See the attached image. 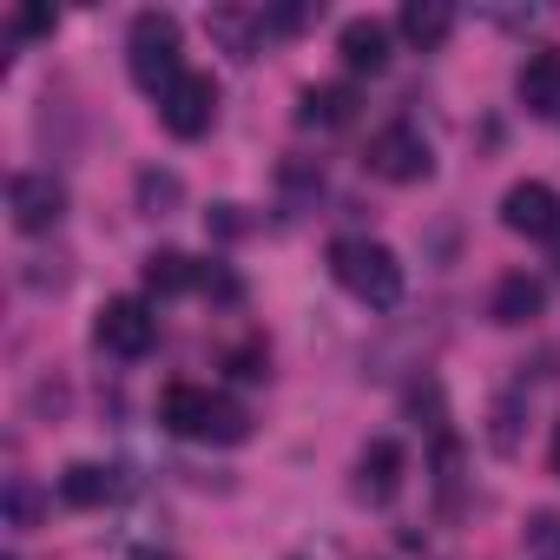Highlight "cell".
<instances>
[{"label": "cell", "mask_w": 560, "mask_h": 560, "mask_svg": "<svg viewBox=\"0 0 560 560\" xmlns=\"http://www.w3.org/2000/svg\"><path fill=\"white\" fill-rule=\"evenodd\" d=\"M330 277L370 311H396L402 304V257L376 237H337L330 244Z\"/></svg>", "instance_id": "cell-1"}, {"label": "cell", "mask_w": 560, "mask_h": 560, "mask_svg": "<svg viewBox=\"0 0 560 560\" xmlns=\"http://www.w3.org/2000/svg\"><path fill=\"white\" fill-rule=\"evenodd\" d=\"M159 422L185 442H244L250 435V416L231 402V396H211L198 383H172L159 396Z\"/></svg>", "instance_id": "cell-2"}, {"label": "cell", "mask_w": 560, "mask_h": 560, "mask_svg": "<svg viewBox=\"0 0 560 560\" xmlns=\"http://www.w3.org/2000/svg\"><path fill=\"white\" fill-rule=\"evenodd\" d=\"M126 67H132V80H139L145 93L165 100V93L185 80V27H178L172 14L145 8V14L132 21V34H126Z\"/></svg>", "instance_id": "cell-3"}, {"label": "cell", "mask_w": 560, "mask_h": 560, "mask_svg": "<svg viewBox=\"0 0 560 560\" xmlns=\"http://www.w3.org/2000/svg\"><path fill=\"white\" fill-rule=\"evenodd\" d=\"M93 343H100L106 357H119V363L152 357V343H159V317H152V304H145V298H113V304L100 311V324H93Z\"/></svg>", "instance_id": "cell-4"}, {"label": "cell", "mask_w": 560, "mask_h": 560, "mask_svg": "<svg viewBox=\"0 0 560 560\" xmlns=\"http://www.w3.org/2000/svg\"><path fill=\"white\" fill-rule=\"evenodd\" d=\"M363 165H370L376 178H389V185H422V178L435 172V152H429V139H422L416 126H383V132L370 139Z\"/></svg>", "instance_id": "cell-5"}, {"label": "cell", "mask_w": 560, "mask_h": 560, "mask_svg": "<svg viewBox=\"0 0 560 560\" xmlns=\"http://www.w3.org/2000/svg\"><path fill=\"white\" fill-rule=\"evenodd\" d=\"M159 119L172 139H205L211 119H218V80L211 73H185L165 100H159Z\"/></svg>", "instance_id": "cell-6"}, {"label": "cell", "mask_w": 560, "mask_h": 560, "mask_svg": "<svg viewBox=\"0 0 560 560\" xmlns=\"http://www.w3.org/2000/svg\"><path fill=\"white\" fill-rule=\"evenodd\" d=\"M8 211H14L21 231H54V224L67 218V185H60L54 172H14Z\"/></svg>", "instance_id": "cell-7"}, {"label": "cell", "mask_w": 560, "mask_h": 560, "mask_svg": "<svg viewBox=\"0 0 560 560\" xmlns=\"http://www.w3.org/2000/svg\"><path fill=\"white\" fill-rule=\"evenodd\" d=\"M501 224H508L514 237H553V231H560V198H553V185H540V178L508 185V198H501Z\"/></svg>", "instance_id": "cell-8"}, {"label": "cell", "mask_w": 560, "mask_h": 560, "mask_svg": "<svg viewBox=\"0 0 560 560\" xmlns=\"http://www.w3.org/2000/svg\"><path fill=\"white\" fill-rule=\"evenodd\" d=\"M402 475H409V455L396 448V442H370L363 448V462H357V494L363 501H396L402 494Z\"/></svg>", "instance_id": "cell-9"}, {"label": "cell", "mask_w": 560, "mask_h": 560, "mask_svg": "<svg viewBox=\"0 0 560 560\" xmlns=\"http://www.w3.org/2000/svg\"><path fill=\"white\" fill-rule=\"evenodd\" d=\"M514 93H521V106L527 113H560V54L553 47H534L527 60H521V80H514Z\"/></svg>", "instance_id": "cell-10"}, {"label": "cell", "mask_w": 560, "mask_h": 560, "mask_svg": "<svg viewBox=\"0 0 560 560\" xmlns=\"http://www.w3.org/2000/svg\"><path fill=\"white\" fill-rule=\"evenodd\" d=\"M540 304H547L540 277L514 270V277H501V284H494V304H488V317H494V324H508V330H521V324H534V317H540Z\"/></svg>", "instance_id": "cell-11"}, {"label": "cell", "mask_w": 560, "mask_h": 560, "mask_svg": "<svg viewBox=\"0 0 560 560\" xmlns=\"http://www.w3.org/2000/svg\"><path fill=\"white\" fill-rule=\"evenodd\" d=\"M337 54H343L350 73H383V67H389V27H383V21H343Z\"/></svg>", "instance_id": "cell-12"}, {"label": "cell", "mask_w": 560, "mask_h": 560, "mask_svg": "<svg viewBox=\"0 0 560 560\" xmlns=\"http://www.w3.org/2000/svg\"><path fill=\"white\" fill-rule=\"evenodd\" d=\"M402 40L409 47H422V54H435L448 34H455V8H448V0H409V8H402Z\"/></svg>", "instance_id": "cell-13"}, {"label": "cell", "mask_w": 560, "mask_h": 560, "mask_svg": "<svg viewBox=\"0 0 560 560\" xmlns=\"http://www.w3.org/2000/svg\"><path fill=\"white\" fill-rule=\"evenodd\" d=\"M350 119H357V86H311V93L298 100V126L337 132V126H350Z\"/></svg>", "instance_id": "cell-14"}, {"label": "cell", "mask_w": 560, "mask_h": 560, "mask_svg": "<svg viewBox=\"0 0 560 560\" xmlns=\"http://www.w3.org/2000/svg\"><path fill=\"white\" fill-rule=\"evenodd\" d=\"M113 494H119V475L100 468V462H73V468L60 475V501H67V508H106Z\"/></svg>", "instance_id": "cell-15"}, {"label": "cell", "mask_w": 560, "mask_h": 560, "mask_svg": "<svg viewBox=\"0 0 560 560\" xmlns=\"http://www.w3.org/2000/svg\"><path fill=\"white\" fill-rule=\"evenodd\" d=\"M198 277H205V270H198L185 250H152V257H145V291H152V298H178V291L198 284Z\"/></svg>", "instance_id": "cell-16"}, {"label": "cell", "mask_w": 560, "mask_h": 560, "mask_svg": "<svg viewBox=\"0 0 560 560\" xmlns=\"http://www.w3.org/2000/svg\"><path fill=\"white\" fill-rule=\"evenodd\" d=\"M178 198H185V185H178L172 172H139V211H145V218H165Z\"/></svg>", "instance_id": "cell-17"}, {"label": "cell", "mask_w": 560, "mask_h": 560, "mask_svg": "<svg viewBox=\"0 0 560 560\" xmlns=\"http://www.w3.org/2000/svg\"><path fill=\"white\" fill-rule=\"evenodd\" d=\"M527 553H534V560H560V514H553V508L527 514Z\"/></svg>", "instance_id": "cell-18"}, {"label": "cell", "mask_w": 560, "mask_h": 560, "mask_svg": "<svg viewBox=\"0 0 560 560\" xmlns=\"http://www.w3.org/2000/svg\"><path fill=\"white\" fill-rule=\"evenodd\" d=\"M270 370V350L264 343H244V350H231V376H244V383H257Z\"/></svg>", "instance_id": "cell-19"}, {"label": "cell", "mask_w": 560, "mask_h": 560, "mask_svg": "<svg viewBox=\"0 0 560 560\" xmlns=\"http://www.w3.org/2000/svg\"><path fill=\"white\" fill-rule=\"evenodd\" d=\"M317 21V8H270L264 14V34H298V27H311Z\"/></svg>", "instance_id": "cell-20"}, {"label": "cell", "mask_w": 560, "mask_h": 560, "mask_svg": "<svg viewBox=\"0 0 560 560\" xmlns=\"http://www.w3.org/2000/svg\"><path fill=\"white\" fill-rule=\"evenodd\" d=\"M34 508H40V501H34V488H27V481H14V488H8V514H14V527H27V521H34Z\"/></svg>", "instance_id": "cell-21"}, {"label": "cell", "mask_w": 560, "mask_h": 560, "mask_svg": "<svg viewBox=\"0 0 560 560\" xmlns=\"http://www.w3.org/2000/svg\"><path fill=\"white\" fill-rule=\"evenodd\" d=\"M494 448L514 455V402H494Z\"/></svg>", "instance_id": "cell-22"}, {"label": "cell", "mask_w": 560, "mask_h": 560, "mask_svg": "<svg viewBox=\"0 0 560 560\" xmlns=\"http://www.w3.org/2000/svg\"><path fill=\"white\" fill-rule=\"evenodd\" d=\"M14 34H54V14L47 8H21L14 14Z\"/></svg>", "instance_id": "cell-23"}, {"label": "cell", "mask_w": 560, "mask_h": 560, "mask_svg": "<svg viewBox=\"0 0 560 560\" xmlns=\"http://www.w3.org/2000/svg\"><path fill=\"white\" fill-rule=\"evenodd\" d=\"M547 462H553V475H560V422H553V455H547Z\"/></svg>", "instance_id": "cell-24"}, {"label": "cell", "mask_w": 560, "mask_h": 560, "mask_svg": "<svg viewBox=\"0 0 560 560\" xmlns=\"http://www.w3.org/2000/svg\"><path fill=\"white\" fill-rule=\"evenodd\" d=\"M553 237H560V231H553Z\"/></svg>", "instance_id": "cell-25"}]
</instances>
